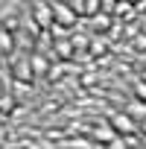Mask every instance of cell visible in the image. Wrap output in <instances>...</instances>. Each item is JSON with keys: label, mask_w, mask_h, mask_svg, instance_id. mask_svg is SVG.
Segmentation results:
<instances>
[{"label": "cell", "mask_w": 146, "mask_h": 149, "mask_svg": "<svg viewBox=\"0 0 146 149\" xmlns=\"http://www.w3.org/2000/svg\"><path fill=\"white\" fill-rule=\"evenodd\" d=\"M137 94H140V97L146 100V85H143V82H137Z\"/></svg>", "instance_id": "cell-6"}, {"label": "cell", "mask_w": 146, "mask_h": 149, "mask_svg": "<svg viewBox=\"0 0 146 149\" xmlns=\"http://www.w3.org/2000/svg\"><path fill=\"white\" fill-rule=\"evenodd\" d=\"M50 9H53V21H58L64 29H70L76 24V12H73V6L67 0H50Z\"/></svg>", "instance_id": "cell-1"}, {"label": "cell", "mask_w": 146, "mask_h": 149, "mask_svg": "<svg viewBox=\"0 0 146 149\" xmlns=\"http://www.w3.org/2000/svg\"><path fill=\"white\" fill-rule=\"evenodd\" d=\"M111 117H114V129L117 132H137V123L131 117H126V114H111Z\"/></svg>", "instance_id": "cell-4"}, {"label": "cell", "mask_w": 146, "mask_h": 149, "mask_svg": "<svg viewBox=\"0 0 146 149\" xmlns=\"http://www.w3.org/2000/svg\"><path fill=\"white\" fill-rule=\"evenodd\" d=\"M140 132H146V117H143V120H140Z\"/></svg>", "instance_id": "cell-7"}, {"label": "cell", "mask_w": 146, "mask_h": 149, "mask_svg": "<svg viewBox=\"0 0 146 149\" xmlns=\"http://www.w3.org/2000/svg\"><path fill=\"white\" fill-rule=\"evenodd\" d=\"M32 15H35V26L38 29H50L56 21H53V9H50V0H41V3L32 6Z\"/></svg>", "instance_id": "cell-2"}, {"label": "cell", "mask_w": 146, "mask_h": 149, "mask_svg": "<svg viewBox=\"0 0 146 149\" xmlns=\"http://www.w3.org/2000/svg\"><path fill=\"white\" fill-rule=\"evenodd\" d=\"M15 50V35H12V29H3L0 26V56H9Z\"/></svg>", "instance_id": "cell-3"}, {"label": "cell", "mask_w": 146, "mask_h": 149, "mask_svg": "<svg viewBox=\"0 0 146 149\" xmlns=\"http://www.w3.org/2000/svg\"><path fill=\"white\" fill-rule=\"evenodd\" d=\"M94 140H105V143H108V140H114V143H120V137L114 134V129H111V126H97V129H94Z\"/></svg>", "instance_id": "cell-5"}]
</instances>
